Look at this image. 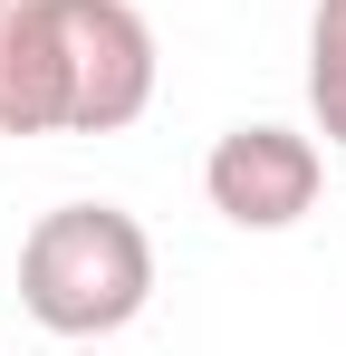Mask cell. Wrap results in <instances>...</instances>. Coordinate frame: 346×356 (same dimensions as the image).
<instances>
[{
	"label": "cell",
	"mask_w": 346,
	"mask_h": 356,
	"mask_svg": "<svg viewBox=\"0 0 346 356\" xmlns=\"http://www.w3.org/2000/svg\"><path fill=\"white\" fill-rule=\"evenodd\" d=\"M19 308L67 347L135 327L154 308V232L125 202H58V212H39L29 241H19Z\"/></svg>",
	"instance_id": "6da1fadb"
},
{
	"label": "cell",
	"mask_w": 346,
	"mask_h": 356,
	"mask_svg": "<svg viewBox=\"0 0 346 356\" xmlns=\"http://www.w3.org/2000/svg\"><path fill=\"white\" fill-rule=\"evenodd\" d=\"M318 183H327L318 135H298L279 116L231 125V135H212V154H202V193H212V212H222L231 232H298L318 212Z\"/></svg>",
	"instance_id": "7a4b0ae2"
},
{
	"label": "cell",
	"mask_w": 346,
	"mask_h": 356,
	"mask_svg": "<svg viewBox=\"0 0 346 356\" xmlns=\"http://www.w3.org/2000/svg\"><path fill=\"white\" fill-rule=\"evenodd\" d=\"M77 125V67L58 0H0V135H67Z\"/></svg>",
	"instance_id": "277c9868"
},
{
	"label": "cell",
	"mask_w": 346,
	"mask_h": 356,
	"mask_svg": "<svg viewBox=\"0 0 346 356\" xmlns=\"http://www.w3.org/2000/svg\"><path fill=\"white\" fill-rule=\"evenodd\" d=\"M67 19V67H77V125L67 135H125V125L154 106V19L135 0H58Z\"/></svg>",
	"instance_id": "3957f363"
},
{
	"label": "cell",
	"mask_w": 346,
	"mask_h": 356,
	"mask_svg": "<svg viewBox=\"0 0 346 356\" xmlns=\"http://www.w3.org/2000/svg\"><path fill=\"white\" fill-rule=\"evenodd\" d=\"M308 116L327 145H346V0L308 10Z\"/></svg>",
	"instance_id": "5b68a950"
}]
</instances>
